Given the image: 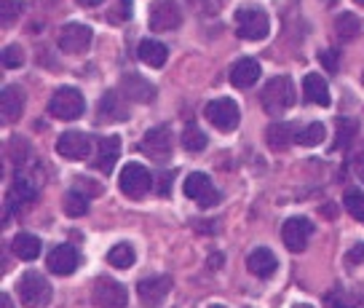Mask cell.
<instances>
[{
  "instance_id": "cell-1",
  "label": "cell",
  "mask_w": 364,
  "mask_h": 308,
  "mask_svg": "<svg viewBox=\"0 0 364 308\" xmlns=\"http://www.w3.org/2000/svg\"><path fill=\"white\" fill-rule=\"evenodd\" d=\"M295 80L289 75H276L271 78L260 92V102L262 110L268 115H282L287 113L292 105H295Z\"/></svg>"
},
{
  "instance_id": "cell-2",
  "label": "cell",
  "mask_w": 364,
  "mask_h": 308,
  "mask_svg": "<svg viewBox=\"0 0 364 308\" xmlns=\"http://www.w3.org/2000/svg\"><path fill=\"white\" fill-rule=\"evenodd\" d=\"M236 33L241 41H262L271 33V19L257 6H244L236 11Z\"/></svg>"
},
{
  "instance_id": "cell-3",
  "label": "cell",
  "mask_w": 364,
  "mask_h": 308,
  "mask_svg": "<svg viewBox=\"0 0 364 308\" xmlns=\"http://www.w3.org/2000/svg\"><path fill=\"white\" fill-rule=\"evenodd\" d=\"M83 110H86V100L73 86H62L48 100V113L59 118V121H75V118L83 115Z\"/></svg>"
},
{
  "instance_id": "cell-4",
  "label": "cell",
  "mask_w": 364,
  "mask_h": 308,
  "mask_svg": "<svg viewBox=\"0 0 364 308\" xmlns=\"http://www.w3.org/2000/svg\"><path fill=\"white\" fill-rule=\"evenodd\" d=\"M19 300L24 308H43L51 300V287L46 282V276L38 271H27L19 279Z\"/></svg>"
},
{
  "instance_id": "cell-5",
  "label": "cell",
  "mask_w": 364,
  "mask_h": 308,
  "mask_svg": "<svg viewBox=\"0 0 364 308\" xmlns=\"http://www.w3.org/2000/svg\"><path fill=\"white\" fill-rule=\"evenodd\" d=\"M150 185H153V174H150L148 166L132 161V164H126L124 169H121L118 188H121V193L129 196V198H142V196L150 191Z\"/></svg>"
},
{
  "instance_id": "cell-6",
  "label": "cell",
  "mask_w": 364,
  "mask_h": 308,
  "mask_svg": "<svg viewBox=\"0 0 364 308\" xmlns=\"http://www.w3.org/2000/svg\"><path fill=\"white\" fill-rule=\"evenodd\" d=\"M91 303L97 308H126L129 292L121 282H115L110 276H100L91 290Z\"/></svg>"
},
{
  "instance_id": "cell-7",
  "label": "cell",
  "mask_w": 364,
  "mask_h": 308,
  "mask_svg": "<svg viewBox=\"0 0 364 308\" xmlns=\"http://www.w3.org/2000/svg\"><path fill=\"white\" fill-rule=\"evenodd\" d=\"M206 121L220 129V132H233L241 121V110L239 105L233 102L230 97H220V100H212V102L206 105Z\"/></svg>"
},
{
  "instance_id": "cell-8",
  "label": "cell",
  "mask_w": 364,
  "mask_h": 308,
  "mask_svg": "<svg viewBox=\"0 0 364 308\" xmlns=\"http://www.w3.org/2000/svg\"><path fill=\"white\" fill-rule=\"evenodd\" d=\"M182 191L188 198H193L198 206H215L220 204V191H217L212 180L206 177L204 171H193V174H188L185 177V183H182Z\"/></svg>"
},
{
  "instance_id": "cell-9",
  "label": "cell",
  "mask_w": 364,
  "mask_h": 308,
  "mask_svg": "<svg viewBox=\"0 0 364 308\" xmlns=\"http://www.w3.org/2000/svg\"><path fill=\"white\" fill-rule=\"evenodd\" d=\"M182 24V9L174 0H156L150 9V30L153 33H169Z\"/></svg>"
},
{
  "instance_id": "cell-10",
  "label": "cell",
  "mask_w": 364,
  "mask_h": 308,
  "mask_svg": "<svg viewBox=\"0 0 364 308\" xmlns=\"http://www.w3.org/2000/svg\"><path fill=\"white\" fill-rule=\"evenodd\" d=\"M171 292V276H148V279H139L136 285V295L139 303L145 308H159Z\"/></svg>"
},
{
  "instance_id": "cell-11",
  "label": "cell",
  "mask_w": 364,
  "mask_h": 308,
  "mask_svg": "<svg viewBox=\"0 0 364 308\" xmlns=\"http://www.w3.org/2000/svg\"><path fill=\"white\" fill-rule=\"evenodd\" d=\"M311 233H314V223L308 217H289L282 228V239L289 252H303L308 247Z\"/></svg>"
},
{
  "instance_id": "cell-12",
  "label": "cell",
  "mask_w": 364,
  "mask_h": 308,
  "mask_svg": "<svg viewBox=\"0 0 364 308\" xmlns=\"http://www.w3.org/2000/svg\"><path fill=\"white\" fill-rule=\"evenodd\" d=\"M139 150H142L148 159L164 164V161L171 156V134H169V129H166V126H156V129H150L148 134L142 137V142H139Z\"/></svg>"
},
{
  "instance_id": "cell-13",
  "label": "cell",
  "mask_w": 364,
  "mask_h": 308,
  "mask_svg": "<svg viewBox=\"0 0 364 308\" xmlns=\"http://www.w3.org/2000/svg\"><path fill=\"white\" fill-rule=\"evenodd\" d=\"M46 265H48V271H51V274L70 276L75 268H78V252H75L73 244H57L54 250L48 252Z\"/></svg>"
},
{
  "instance_id": "cell-14",
  "label": "cell",
  "mask_w": 364,
  "mask_h": 308,
  "mask_svg": "<svg viewBox=\"0 0 364 308\" xmlns=\"http://www.w3.org/2000/svg\"><path fill=\"white\" fill-rule=\"evenodd\" d=\"M91 43V30L86 24H65L59 33V48L68 54H83Z\"/></svg>"
},
{
  "instance_id": "cell-15",
  "label": "cell",
  "mask_w": 364,
  "mask_h": 308,
  "mask_svg": "<svg viewBox=\"0 0 364 308\" xmlns=\"http://www.w3.org/2000/svg\"><path fill=\"white\" fill-rule=\"evenodd\" d=\"M97 115L105 124H115V121H126L129 118V105L126 97L118 92H105L100 105H97Z\"/></svg>"
},
{
  "instance_id": "cell-16",
  "label": "cell",
  "mask_w": 364,
  "mask_h": 308,
  "mask_svg": "<svg viewBox=\"0 0 364 308\" xmlns=\"http://www.w3.org/2000/svg\"><path fill=\"white\" fill-rule=\"evenodd\" d=\"M121 94L126 100H134V102H153L156 100V86L142 75H136V73H126L121 78Z\"/></svg>"
},
{
  "instance_id": "cell-17",
  "label": "cell",
  "mask_w": 364,
  "mask_h": 308,
  "mask_svg": "<svg viewBox=\"0 0 364 308\" xmlns=\"http://www.w3.org/2000/svg\"><path fill=\"white\" fill-rule=\"evenodd\" d=\"M57 153L68 161H80L89 156V137L80 132H65L57 139Z\"/></svg>"
},
{
  "instance_id": "cell-18",
  "label": "cell",
  "mask_w": 364,
  "mask_h": 308,
  "mask_svg": "<svg viewBox=\"0 0 364 308\" xmlns=\"http://www.w3.org/2000/svg\"><path fill=\"white\" fill-rule=\"evenodd\" d=\"M118 159H121V137H102L97 142V150H94V169H100L102 174H110Z\"/></svg>"
},
{
  "instance_id": "cell-19",
  "label": "cell",
  "mask_w": 364,
  "mask_h": 308,
  "mask_svg": "<svg viewBox=\"0 0 364 308\" xmlns=\"http://www.w3.org/2000/svg\"><path fill=\"white\" fill-rule=\"evenodd\" d=\"M247 268H250L257 279H271V276L276 274V268H279V260H276V255H273L271 250L257 247V250L250 252V257H247Z\"/></svg>"
},
{
  "instance_id": "cell-20",
  "label": "cell",
  "mask_w": 364,
  "mask_h": 308,
  "mask_svg": "<svg viewBox=\"0 0 364 308\" xmlns=\"http://www.w3.org/2000/svg\"><path fill=\"white\" fill-rule=\"evenodd\" d=\"M0 110H3V124L19 121L24 113V94L19 86H6L0 97Z\"/></svg>"
},
{
  "instance_id": "cell-21",
  "label": "cell",
  "mask_w": 364,
  "mask_h": 308,
  "mask_svg": "<svg viewBox=\"0 0 364 308\" xmlns=\"http://www.w3.org/2000/svg\"><path fill=\"white\" fill-rule=\"evenodd\" d=\"M260 78V65H257V59H239L233 70H230V83L236 86V89H250L255 86Z\"/></svg>"
},
{
  "instance_id": "cell-22",
  "label": "cell",
  "mask_w": 364,
  "mask_h": 308,
  "mask_svg": "<svg viewBox=\"0 0 364 308\" xmlns=\"http://www.w3.org/2000/svg\"><path fill=\"white\" fill-rule=\"evenodd\" d=\"M303 94H306V102L318 105V107H327L330 105V89H327V80L316 75V73H308L303 78Z\"/></svg>"
},
{
  "instance_id": "cell-23",
  "label": "cell",
  "mask_w": 364,
  "mask_h": 308,
  "mask_svg": "<svg viewBox=\"0 0 364 308\" xmlns=\"http://www.w3.org/2000/svg\"><path fill=\"white\" fill-rule=\"evenodd\" d=\"M136 57L142 59L150 68H164L166 59H169V48L159 43V41H142L139 48H136Z\"/></svg>"
},
{
  "instance_id": "cell-24",
  "label": "cell",
  "mask_w": 364,
  "mask_h": 308,
  "mask_svg": "<svg viewBox=\"0 0 364 308\" xmlns=\"http://www.w3.org/2000/svg\"><path fill=\"white\" fill-rule=\"evenodd\" d=\"M11 250L19 260H35L41 255V239L33 236V233H16L11 241Z\"/></svg>"
},
{
  "instance_id": "cell-25",
  "label": "cell",
  "mask_w": 364,
  "mask_h": 308,
  "mask_svg": "<svg viewBox=\"0 0 364 308\" xmlns=\"http://www.w3.org/2000/svg\"><path fill=\"white\" fill-rule=\"evenodd\" d=\"M292 137H297V134L289 124H271L265 129V142H268V148H273V150H284L287 145L292 142Z\"/></svg>"
},
{
  "instance_id": "cell-26",
  "label": "cell",
  "mask_w": 364,
  "mask_h": 308,
  "mask_svg": "<svg viewBox=\"0 0 364 308\" xmlns=\"http://www.w3.org/2000/svg\"><path fill=\"white\" fill-rule=\"evenodd\" d=\"M136 260L134 250H132V244H126V241H121V244H115L113 250L107 252V262L113 265V268H118V271H126V268H132Z\"/></svg>"
},
{
  "instance_id": "cell-27",
  "label": "cell",
  "mask_w": 364,
  "mask_h": 308,
  "mask_svg": "<svg viewBox=\"0 0 364 308\" xmlns=\"http://www.w3.org/2000/svg\"><path fill=\"white\" fill-rule=\"evenodd\" d=\"M324 137H327V126L316 121V124L306 126L303 132H297L295 142H297V145H303V148H316V145H321V142H324Z\"/></svg>"
},
{
  "instance_id": "cell-28",
  "label": "cell",
  "mask_w": 364,
  "mask_h": 308,
  "mask_svg": "<svg viewBox=\"0 0 364 308\" xmlns=\"http://www.w3.org/2000/svg\"><path fill=\"white\" fill-rule=\"evenodd\" d=\"M180 142H182V148H185V150H191V153H198V150L206 148V134L196 124H185Z\"/></svg>"
},
{
  "instance_id": "cell-29",
  "label": "cell",
  "mask_w": 364,
  "mask_h": 308,
  "mask_svg": "<svg viewBox=\"0 0 364 308\" xmlns=\"http://www.w3.org/2000/svg\"><path fill=\"white\" fill-rule=\"evenodd\" d=\"M343 204L348 209V215L356 220V223H364V193L356 191V188H348L346 196H343Z\"/></svg>"
},
{
  "instance_id": "cell-30",
  "label": "cell",
  "mask_w": 364,
  "mask_h": 308,
  "mask_svg": "<svg viewBox=\"0 0 364 308\" xmlns=\"http://www.w3.org/2000/svg\"><path fill=\"white\" fill-rule=\"evenodd\" d=\"M65 212H68L70 217H83L89 212V196L80 193V191H70V193L65 196Z\"/></svg>"
},
{
  "instance_id": "cell-31",
  "label": "cell",
  "mask_w": 364,
  "mask_h": 308,
  "mask_svg": "<svg viewBox=\"0 0 364 308\" xmlns=\"http://www.w3.org/2000/svg\"><path fill=\"white\" fill-rule=\"evenodd\" d=\"M9 198L11 201H33L35 198V185L27 180V177H16L14 180V188H11V193H9Z\"/></svg>"
},
{
  "instance_id": "cell-32",
  "label": "cell",
  "mask_w": 364,
  "mask_h": 308,
  "mask_svg": "<svg viewBox=\"0 0 364 308\" xmlns=\"http://www.w3.org/2000/svg\"><path fill=\"white\" fill-rule=\"evenodd\" d=\"M335 27H338V35H341L343 41H351L353 35L359 33V19L353 14H341L335 19Z\"/></svg>"
},
{
  "instance_id": "cell-33",
  "label": "cell",
  "mask_w": 364,
  "mask_h": 308,
  "mask_svg": "<svg viewBox=\"0 0 364 308\" xmlns=\"http://www.w3.org/2000/svg\"><path fill=\"white\" fill-rule=\"evenodd\" d=\"M24 65V51L19 46H6L3 48V68H22Z\"/></svg>"
},
{
  "instance_id": "cell-34",
  "label": "cell",
  "mask_w": 364,
  "mask_h": 308,
  "mask_svg": "<svg viewBox=\"0 0 364 308\" xmlns=\"http://www.w3.org/2000/svg\"><path fill=\"white\" fill-rule=\"evenodd\" d=\"M132 16V0H118L110 11V22H126Z\"/></svg>"
},
{
  "instance_id": "cell-35",
  "label": "cell",
  "mask_w": 364,
  "mask_h": 308,
  "mask_svg": "<svg viewBox=\"0 0 364 308\" xmlns=\"http://www.w3.org/2000/svg\"><path fill=\"white\" fill-rule=\"evenodd\" d=\"M338 126L343 129V132H341V139H338V148H346V145L351 142L353 134H356V129H359V126L353 124V121H346V118H341V121H338Z\"/></svg>"
},
{
  "instance_id": "cell-36",
  "label": "cell",
  "mask_w": 364,
  "mask_h": 308,
  "mask_svg": "<svg viewBox=\"0 0 364 308\" xmlns=\"http://www.w3.org/2000/svg\"><path fill=\"white\" fill-rule=\"evenodd\" d=\"M19 9H22V3H11V0H3V24H6V27L11 24V14H14V16H19Z\"/></svg>"
},
{
  "instance_id": "cell-37",
  "label": "cell",
  "mask_w": 364,
  "mask_h": 308,
  "mask_svg": "<svg viewBox=\"0 0 364 308\" xmlns=\"http://www.w3.org/2000/svg\"><path fill=\"white\" fill-rule=\"evenodd\" d=\"M171 177H174V171H166V174H161L159 183H156V193H159V196H169L171 193Z\"/></svg>"
},
{
  "instance_id": "cell-38",
  "label": "cell",
  "mask_w": 364,
  "mask_h": 308,
  "mask_svg": "<svg viewBox=\"0 0 364 308\" xmlns=\"http://www.w3.org/2000/svg\"><path fill=\"white\" fill-rule=\"evenodd\" d=\"M346 262H348V265H359V262H364V241H359V244L346 255Z\"/></svg>"
},
{
  "instance_id": "cell-39",
  "label": "cell",
  "mask_w": 364,
  "mask_h": 308,
  "mask_svg": "<svg viewBox=\"0 0 364 308\" xmlns=\"http://www.w3.org/2000/svg\"><path fill=\"white\" fill-rule=\"evenodd\" d=\"M353 169H356V177H359V180L364 183V150L359 153V156H356V161H353Z\"/></svg>"
},
{
  "instance_id": "cell-40",
  "label": "cell",
  "mask_w": 364,
  "mask_h": 308,
  "mask_svg": "<svg viewBox=\"0 0 364 308\" xmlns=\"http://www.w3.org/2000/svg\"><path fill=\"white\" fill-rule=\"evenodd\" d=\"M321 59H324V65H327V68H330V70L338 68V59H332L330 51H324V54H321Z\"/></svg>"
},
{
  "instance_id": "cell-41",
  "label": "cell",
  "mask_w": 364,
  "mask_h": 308,
  "mask_svg": "<svg viewBox=\"0 0 364 308\" xmlns=\"http://www.w3.org/2000/svg\"><path fill=\"white\" fill-rule=\"evenodd\" d=\"M102 0H78V6H86V9H94V6H100Z\"/></svg>"
},
{
  "instance_id": "cell-42",
  "label": "cell",
  "mask_w": 364,
  "mask_h": 308,
  "mask_svg": "<svg viewBox=\"0 0 364 308\" xmlns=\"http://www.w3.org/2000/svg\"><path fill=\"white\" fill-rule=\"evenodd\" d=\"M327 303H330V308H348L346 303H341V300H332V297L327 300Z\"/></svg>"
},
{
  "instance_id": "cell-43",
  "label": "cell",
  "mask_w": 364,
  "mask_h": 308,
  "mask_svg": "<svg viewBox=\"0 0 364 308\" xmlns=\"http://www.w3.org/2000/svg\"><path fill=\"white\" fill-rule=\"evenodd\" d=\"M0 303H3V308H14V306H11V297H9V295L0 297Z\"/></svg>"
},
{
  "instance_id": "cell-44",
  "label": "cell",
  "mask_w": 364,
  "mask_h": 308,
  "mask_svg": "<svg viewBox=\"0 0 364 308\" xmlns=\"http://www.w3.org/2000/svg\"><path fill=\"white\" fill-rule=\"evenodd\" d=\"M220 260H223L220 255H212V268H220Z\"/></svg>"
},
{
  "instance_id": "cell-45",
  "label": "cell",
  "mask_w": 364,
  "mask_h": 308,
  "mask_svg": "<svg viewBox=\"0 0 364 308\" xmlns=\"http://www.w3.org/2000/svg\"><path fill=\"white\" fill-rule=\"evenodd\" d=\"M295 308H311V306H303V303H300V306H295Z\"/></svg>"
},
{
  "instance_id": "cell-46",
  "label": "cell",
  "mask_w": 364,
  "mask_h": 308,
  "mask_svg": "<svg viewBox=\"0 0 364 308\" xmlns=\"http://www.w3.org/2000/svg\"><path fill=\"white\" fill-rule=\"evenodd\" d=\"M212 308H223V306H212Z\"/></svg>"
}]
</instances>
